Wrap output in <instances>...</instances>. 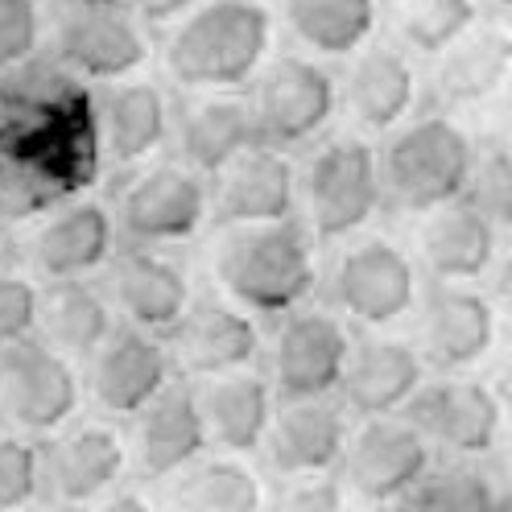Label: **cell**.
<instances>
[{"label":"cell","instance_id":"obj_17","mask_svg":"<svg viewBox=\"0 0 512 512\" xmlns=\"http://www.w3.org/2000/svg\"><path fill=\"white\" fill-rule=\"evenodd\" d=\"M488 290L463 281H430L418 306V347L434 372L463 376L492 356L500 318Z\"/></svg>","mask_w":512,"mask_h":512},{"label":"cell","instance_id":"obj_7","mask_svg":"<svg viewBox=\"0 0 512 512\" xmlns=\"http://www.w3.org/2000/svg\"><path fill=\"white\" fill-rule=\"evenodd\" d=\"M116 228L124 244L178 248L211 223V178L186 162H153L133 170L116 195Z\"/></svg>","mask_w":512,"mask_h":512},{"label":"cell","instance_id":"obj_8","mask_svg":"<svg viewBox=\"0 0 512 512\" xmlns=\"http://www.w3.org/2000/svg\"><path fill=\"white\" fill-rule=\"evenodd\" d=\"M356 335L351 323L331 306H302L277 318V331L265 347V376L273 380L277 401H318L339 397Z\"/></svg>","mask_w":512,"mask_h":512},{"label":"cell","instance_id":"obj_46","mask_svg":"<svg viewBox=\"0 0 512 512\" xmlns=\"http://www.w3.org/2000/svg\"><path fill=\"white\" fill-rule=\"evenodd\" d=\"M508 141H512V100H508Z\"/></svg>","mask_w":512,"mask_h":512},{"label":"cell","instance_id":"obj_25","mask_svg":"<svg viewBox=\"0 0 512 512\" xmlns=\"http://www.w3.org/2000/svg\"><path fill=\"white\" fill-rule=\"evenodd\" d=\"M95 108H100V137L104 157L120 170H141L149 157L166 149L174 137V104L162 83L153 79H124L95 87Z\"/></svg>","mask_w":512,"mask_h":512},{"label":"cell","instance_id":"obj_14","mask_svg":"<svg viewBox=\"0 0 512 512\" xmlns=\"http://www.w3.org/2000/svg\"><path fill=\"white\" fill-rule=\"evenodd\" d=\"M178 376L170 343L149 331L120 323L108 343L83 364V389L95 413L108 422H133L145 405H153Z\"/></svg>","mask_w":512,"mask_h":512},{"label":"cell","instance_id":"obj_41","mask_svg":"<svg viewBox=\"0 0 512 512\" xmlns=\"http://www.w3.org/2000/svg\"><path fill=\"white\" fill-rule=\"evenodd\" d=\"M83 512H162V500L157 496H149L145 488H116L112 496H104V500H95L91 508H83Z\"/></svg>","mask_w":512,"mask_h":512},{"label":"cell","instance_id":"obj_22","mask_svg":"<svg viewBox=\"0 0 512 512\" xmlns=\"http://www.w3.org/2000/svg\"><path fill=\"white\" fill-rule=\"evenodd\" d=\"M426 380H430V364L418 339L368 331L364 339H356V351H351L347 376L339 384V401L360 422L393 418V413H405L413 405V397L426 389Z\"/></svg>","mask_w":512,"mask_h":512},{"label":"cell","instance_id":"obj_45","mask_svg":"<svg viewBox=\"0 0 512 512\" xmlns=\"http://www.w3.org/2000/svg\"><path fill=\"white\" fill-rule=\"evenodd\" d=\"M504 384H508V393H512V356H508V364H504Z\"/></svg>","mask_w":512,"mask_h":512},{"label":"cell","instance_id":"obj_23","mask_svg":"<svg viewBox=\"0 0 512 512\" xmlns=\"http://www.w3.org/2000/svg\"><path fill=\"white\" fill-rule=\"evenodd\" d=\"M351 413L339 397L318 401H281L273 430L265 438V467L277 479H314L339 475L347 442H351Z\"/></svg>","mask_w":512,"mask_h":512},{"label":"cell","instance_id":"obj_1","mask_svg":"<svg viewBox=\"0 0 512 512\" xmlns=\"http://www.w3.org/2000/svg\"><path fill=\"white\" fill-rule=\"evenodd\" d=\"M95 87L34 58L0 75V223H38L104 174Z\"/></svg>","mask_w":512,"mask_h":512},{"label":"cell","instance_id":"obj_19","mask_svg":"<svg viewBox=\"0 0 512 512\" xmlns=\"http://www.w3.org/2000/svg\"><path fill=\"white\" fill-rule=\"evenodd\" d=\"M166 343L178 376L195 384L256 368V360L265 356V335L256 314L223 294H199Z\"/></svg>","mask_w":512,"mask_h":512},{"label":"cell","instance_id":"obj_18","mask_svg":"<svg viewBox=\"0 0 512 512\" xmlns=\"http://www.w3.org/2000/svg\"><path fill=\"white\" fill-rule=\"evenodd\" d=\"M405 418L434 442V451L451 459H484L504 434V397L475 376H438L426 380Z\"/></svg>","mask_w":512,"mask_h":512},{"label":"cell","instance_id":"obj_2","mask_svg":"<svg viewBox=\"0 0 512 512\" xmlns=\"http://www.w3.org/2000/svg\"><path fill=\"white\" fill-rule=\"evenodd\" d=\"M211 277L223 298L256 318H285L310 306L318 290V236L310 223H252V228H215Z\"/></svg>","mask_w":512,"mask_h":512},{"label":"cell","instance_id":"obj_37","mask_svg":"<svg viewBox=\"0 0 512 512\" xmlns=\"http://www.w3.org/2000/svg\"><path fill=\"white\" fill-rule=\"evenodd\" d=\"M42 294H46V285L29 269L0 265V351L38 335Z\"/></svg>","mask_w":512,"mask_h":512},{"label":"cell","instance_id":"obj_40","mask_svg":"<svg viewBox=\"0 0 512 512\" xmlns=\"http://www.w3.org/2000/svg\"><path fill=\"white\" fill-rule=\"evenodd\" d=\"M124 5L133 9L149 29H162V25H178L182 17H190L203 0H124Z\"/></svg>","mask_w":512,"mask_h":512},{"label":"cell","instance_id":"obj_16","mask_svg":"<svg viewBox=\"0 0 512 512\" xmlns=\"http://www.w3.org/2000/svg\"><path fill=\"white\" fill-rule=\"evenodd\" d=\"M120 252V228L108 203L71 199L38 219L25 236V265L42 285L87 281L112 265Z\"/></svg>","mask_w":512,"mask_h":512},{"label":"cell","instance_id":"obj_33","mask_svg":"<svg viewBox=\"0 0 512 512\" xmlns=\"http://www.w3.org/2000/svg\"><path fill=\"white\" fill-rule=\"evenodd\" d=\"M479 25V0H401L397 38L405 50L442 58Z\"/></svg>","mask_w":512,"mask_h":512},{"label":"cell","instance_id":"obj_35","mask_svg":"<svg viewBox=\"0 0 512 512\" xmlns=\"http://www.w3.org/2000/svg\"><path fill=\"white\" fill-rule=\"evenodd\" d=\"M46 504L42 442L5 430L0 434V512H29Z\"/></svg>","mask_w":512,"mask_h":512},{"label":"cell","instance_id":"obj_9","mask_svg":"<svg viewBox=\"0 0 512 512\" xmlns=\"http://www.w3.org/2000/svg\"><path fill=\"white\" fill-rule=\"evenodd\" d=\"M248 100L261 120L265 145L290 153L327 133L343 104V83L310 54H277L256 75Z\"/></svg>","mask_w":512,"mask_h":512},{"label":"cell","instance_id":"obj_5","mask_svg":"<svg viewBox=\"0 0 512 512\" xmlns=\"http://www.w3.org/2000/svg\"><path fill=\"white\" fill-rule=\"evenodd\" d=\"M302 219L318 244L356 240L384 207L380 149L364 133H339L310 149L298 166Z\"/></svg>","mask_w":512,"mask_h":512},{"label":"cell","instance_id":"obj_34","mask_svg":"<svg viewBox=\"0 0 512 512\" xmlns=\"http://www.w3.org/2000/svg\"><path fill=\"white\" fill-rule=\"evenodd\" d=\"M508 496L475 459L438 463L405 504L413 512H500Z\"/></svg>","mask_w":512,"mask_h":512},{"label":"cell","instance_id":"obj_49","mask_svg":"<svg viewBox=\"0 0 512 512\" xmlns=\"http://www.w3.org/2000/svg\"><path fill=\"white\" fill-rule=\"evenodd\" d=\"M500 512H512V496H508V500H504V504H500Z\"/></svg>","mask_w":512,"mask_h":512},{"label":"cell","instance_id":"obj_3","mask_svg":"<svg viewBox=\"0 0 512 512\" xmlns=\"http://www.w3.org/2000/svg\"><path fill=\"white\" fill-rule=\"evenodd\" d=\"M273 58V13L261 0H203L162 50L166 75L186 95L244 91Z\"/></svg>","mask_w":512,"mask_h":512},{"label":"cell","instance_id":"obj_6","mask_svg":"<svg viewBox=\"0 0 512 512\" xmlns=\"http://www.w3.org/2000/svg\"><path fill=\"white\" fill-rule=\"evenodd\" d=\"M418 261L389 236L347 240L331 265V302L360 331H389L422 306Z\"/></svg>","mask_w":512,"mask_h":512},{"label":"cell","instance_id":"obj_15","mask_svg":"<svg viewBox=\"0 0 512 512\" xmlns=\"http://www.w3.org/2000/svg\"><path fill=\"white\" fill-rule=\"evenodd\" d=\"M104 294L116 306V318L157 339H170L186 310L195 306L190 269L170 248H137L124 244L104 269Z\"/></svg>","mask_w":512,"mask_h":512},{"label":"cell","instance_id":"obj_12","mask_svg":"<svg viewBox=\"0 0 512 512\" xmlns=\"http://www.w3.org/2000/svg\"><path fill=\"white\" fill-rule=\"evenodd\" d=\"M434 467V442L405 413H393V418H368L351 430L339 479L347 496L364 500L368 508H384L405 504Z\"/></svg>","mask_w":512,"mask_h":512},{"label":"cell","instance_id":"obj_39","mask_svg":"<svg viewBox=\"0 0 512 512\" xmlns=\"http://www.w3.org/2000/svg\"><path fill=\"white\" fill-rule=\"evenodd\" d=\"M277 512H347V488L339 475L290 479L277 496Z\"/></svg>","mask_w":512,"mask_h":512},{"label":"cell","instance_id":"obj_42","mask_svg":"<svg viewBox=\"0 0 512 512\" xmlns=\"http://www.w3.org/2000/svg\"><path fill=\"white\" fill-rule=\"evenodd\" d=\"M488 294H492L496 310L512 318V244L500 252V261H496V269H492V285H488Z\"/></svg>","mask_w":512,"mask_h":512},{"label":"cell","instance_id":"obj_32","mask_svg":"<svg viewBox=\"0 0 512 512\" xmlns=\"http://www.w3.org/2000/svg\"><path fill=\"white\" fill-rule=\"evenodd\" d=\"M281 21L310 58H356L372 46L376 0H281Z\"/></svg>","mask_w":512,"mask_h":512},{"label":"cell","instance_id":"obj_31","mask_svg":"<svg viewBox=\"0 0 512 512\" xmlns=\"http://www.w3.org/2000/svg\"><path fill=\"white\" fill-rule=\"evenodd\" d=\"M116 327H120V318H116V306L104 294V285H91V281L46 285L38 335L54 351H62L67 360H75L79 368L108 343V335Z\"/></svg>","mask_w":512,"mask_h":512},{"label":"cell","instance_id":"obj_10","mask_svg":"<svg viewBox=\"0 0 512 512\" xmlns=\"http://www.w3.org/2000/svg\"><path fill=\"white\" fill-rule=\"evenodd\" d=\"M87 389L75 360L54 351L42 335L0 351V405L17 434L50 438L79 418Z\"/></svg>","mask_w":512,"mask_h":512},{"label":"cell","instance_id":"obj_21","mask_svg":"<svg viewBox=\"0 0 512 512\" xmlns=\"http://www.w3.org/2000/svg\"><path fill=\"white\" fill-rule=\"evenodd\" d=\"M302 215L298 166L285 149L256 145L211 178V223L215 228H252Z\"/></svg>","mask_w":512,"mask_h":512},{"label":"cell","instance_id":"obj_11","mask_svg":"<svg viewBox=\"0 0 512 512\" xmlns=\"http://www.w3.org/2000/svg\"><path fill=\"white\" fill-rule=\"evenodd\" d=\"M133 471L128 434L108 418H75L58 434L42 438L46 504L58 512H83L95 500L124 488Z\"/></svg>","mask_w":512,"mask_h":512},{"label":"cell","instance_id":"obj_30","mask_svg":"<svg viewBox=\"0 0 512 512\" xmlns=\"http://www.w3.org/2000/svg\"><path fill=\"white\" fill-rule=\"evenodd\" d=\"M512 79V29L475 25L434 67V95L446 108H475Z\"/></svg>","mask_w":512,"mask_h":512},{"label":"cell","instance_id":"obj_20","mask_svg":"<svg viewBox=\"0 0 512 512\" xmlns=\"http://www.w3.org/2000/svg\"><path fill=\"white\" fill-rule=\"evenodd\" d=\"M124 434H128V455H133V475L153 488H162L166 479L211 455L195 380H174L162 397L128 422Z\"/></svg>","mask_w":512,"mask_h":512},{"label":"cell","instance_id":"obj_38","mask_svg":"<svg viewBox=\"0 0 512 512\" xmlns=\"http://www.w3.org/2000/svg\"><path fill=\"white\" fill-rule=\"evenodd\" d=\"M46 21L38 0H0V75L42 58Z\"/></svg>","mask_w":512,"mask_h":512},{"label":"cell","instance_id":"obj_27","mask_svg":"<svg viewBox=\"0 0 512 512\" xmlns=\"http://www.w3.org/2000/svg\"><path fill=\"white\" fill-rule=\"evenodd\" d=\"M343 108L360 133H397L418 108V71L405 46L372 42L343 75Z\"/></svg>","mask_w":512,"mask_h":512},{"label":"cell","instance_id":"obj_47","mask_svg":"<svg viewBox=\"0 0 512 512\" xmlns=\"http://www.w3.org/2000/svg\"><path fill=\"white\" fill-rule=\"evenodd\" d=\"M5 426H9V422H5V405H0V434H5Z\"/></svg>","mask_w":512,"mask_h":512},{"label":"cell","instance_id":"obj_4","mask_svg":"<svg viewBox=\"0 0 512 512\" xmlns=\"http://www.w3.org/2000/svg\"><path fill=\"white\" fill-rule=\"evenodd\" d=\"M475 170L471 133L446 112H426L401 124L380 145L384 207L401 215H430L467 195Z\"/></svg>","mask_w":512,"mask_h":512},{"label":"cell","instance_id":"obj_44","mask_svg":"<svg viewBox=\"0 0 512 512\" xmlns=\"http://www.w3.org/2000/svg\"><path fill=\"white\" fill-rule=\"evenodd\" d=\"M372 512H413L409 504H384V508H372Z\"/></svg>","mask_w":512,"mask_h":512},{"label":"cell","instance_id":"obj_28","mask_svg":"<svg viewBox=\"0 0 512 512\" xmlns=\"http://www.w3.org/2000/svg\"><path fill=\"white\" fill-rule=\"evenodd\" d=\"M418 261L434 281H463L475 285L492 277L500 261V232L496 223L479 215L467 199L422 215L418 228Z\"/></svg>","mask_w":512,"mask_h":512},{"label":"cell","instance_id":"obj_29","mask_svg":"<svg viewBox=\"0 0 512 512\" xmlns=\"http://www.w3.org/2000/svg\"><path fill=\"white\" fill-rule=\"evenodd\" d=\"M162 512H265V475L240 455H203L157 488Z\"/></svg>","mask_w":512,"mask_h":512},{"label":"cell","instance_id":"obj_26","mask_svg":"<svg viewBox=\"0 0 512 512\" xmlns=\"http://www.w3.org/2000/svg\"><path fill=\"white\" fill-rule=\"evenodd\" d=\"M199 409H203V426L211 438V451L219 455H261L265 438L277 418V389L261 368H244L232 376H215L199 380Z\"/></svg>","mask_w":512,"mask_h":512},{"label":"cell","instance_id":"obj_43","mask_svg":"<svg viewBox=\"0 0 512 512\" xmlns=\"http://www.w3.org/2000/svg\"><path fill=\"white\" fill-rule=\"evenodd\" d=\"M124 0H54V13H71V9H112Z\"/></svg>","mask_w":512,"mask_h":512},{"label":"cell","instance_id":"obj_24","mask_svg":"<svg viewBox=\"0 0 512 512\" xmlns=\"http://www.w3.org/2000/svg\"><path fill=\"white\" fill-rule=\"evenodd\" d=\"M174 145H178V162L199 170L203 178H215L248 149L265 145V137L244 91H207V95H186L178 104Z\"/></svg>","mask_w":512,"mask_h":512},{"label":"cell","instance_id":"obj_13","mask_svg":"<svg viewBox=\"0 0 512 512\" xmlns=\"http://www.w3.org/2000/svg\"><path fill=\"white\" fill-rule=\"evenodd\" d=\"M149 54V25L128 5L54 13L50 58L91 87L137 79Z\"/></svg>","mask_w":512,"mask_h":512},{"label":"cell","instance_id":"obj_36","mask_svg":"<svg viewBox=\"0 0 512 512\" xmlns=\"http://www.w3.org/2000/svg\"><path fill=\"white\" fill-rule=\"evenodd\" d=\"M479 215L496 223V232H512V141L475 145V170L463 195Z\"/></svg>","mask_w":512,"mask_h":512},{"label":"cell","instance_id":"obj_48","mask_svg":"<svg viewBox=\"0 0 512 512\" xmlns=\"http://www.w3.org/2000/svg\"><path fill=\"white\" fill-rule=\"evenodd\" d=\"M492 5H500V9H512V0H492Z\"/></svg>","mask_w":512,"mask_h":512}]
</instances>
